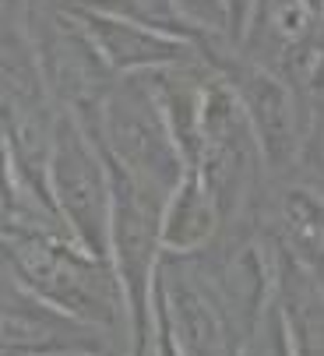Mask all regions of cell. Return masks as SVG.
<instances>
[{
    "label": "cell",
    "instance_id": "cell-1",
    "mask_svg": "<svg viewBox=\"0 0 324 356\" xmlns=\"http://www.w3.org/2000/svg\"><path fill=\"white\" fill-rule=\"evenodd\" d=\"M4 275L88 325L131 346V318L113 261L92 254L71 233L39 226H4Z\"/></svg>",
    "mask_w": 324,
    "mask_h": 356
},
{
    "label": "cell",
    "instance_id": "cell-2",
    "mask_svg": "<svg viewBox=\"0 0 324 356\" xmlns=\"http://www.w3.org/2000/svg\"><path fill=\"white\" fill-rule=\"evenodd\" d=\"M106 156V152H102ZM113 180V219H110V261L124 286L127 318H131V356H152L159 318H155V286L162 265V209L166 197L134 180L120 163L106 156Z\"/></svg>",
    "mask_w": 324,
    "mask_h": 356
},
{
    "label": "cell",
    "instance_id": "cell-3",
    "mask_svg": "<svg viewBox=\"0 0 324 356\" xmlns=\"http://www.w3.org/2000/svg\"><path fill=\"white\" fill-rule=\"evenodd\" d=\"M78 124L113 163L162 197H170L187 173V159L145 74L117 78L106 88L95 113Z\"/></svg>",
    "mask_w": 324,
    "mask_h": 356
},
{
    "label": "cell",
    "instance_id": "cell-4",
    "mask_svg": "<svg viewBox=\"0 0 324 356\" xmlns=\"http://www.w3.org/2000/svg\"><path fill=\"white\" fill-rule=\"evenodd\" d=\"M46 180L53 205L74 233V240L110 261V219H113L110 166H106V156L92 141V134L64 110L57 117V127H53Z\"/></svg>",
    "mask_w": 324,
    "mask_h": 356
},
{
    "label": "cell",
    "instance_id": "cell-5",
    "mask_svg": "<svg viewBox=\"0 0 324 356\" xmlns=\"http://www.w3.org/2000/svg\"><path fill=\"white\" fill-rule=\"evenodd\" d=\"M201 57L240 95V106H243L250 131L261 145L268 173L272 177L296 173L300 148H303V127H307V110L300 106L296 88L279 71L264 67L261 60H250L243 54L208 46V49H201Z\"/></svg>",
    "mask_w": 324,
    "mask_h": 356
},
{
    "label": "cell",
    "instance_id": "cell-6",
    "mask_svg": "<svg viewBox=\"0 0 324 356\" xmlns=\"http://www.w3.org/2000/svg\"><path fill=\"white\" fill-rule=\"evenodd\" d=\"M155 318L180 356H243L247 342L229 321L219 293L204 279L194 254H162L155 286Z\"/></svg>",
    "mask_w": 324,
    "mask_h": 356
},
{
    "label": "cell",
    "instance_id": "cell-7",
    "mask_svg": "<svg viewBox=\"0 0 324 356\" xmlns=\"http://www.w3.org/2000/svg\"><path fill=\"white\" fill-rule=\"evenodd\" d=\"M4 356H131V346L53 303L39 300L4 275Z\"/></svg>",
    "mask_w": 324,
    "mask_h": 356
},
{
    "label": "cell",
    "instance_id": "cell-8",
    "mask_svg": "<svg viewBox=\"0 0 324 356\" xmlns=\"http://www.w3.org/2000/svg\"><path fill=\"white\" fill-rule=\"evenodd\" d=\"M71 15L81 25V32L92 39V46L99 49L106 67L117 78L152 74V71L191 64V60L201 57L197 46L173 39V35H162V32L138 25L124 15H113V11H102V8H92V4H74Z\"/></svg>",
    "mask_w": 324,
    "mask_h": 356
},
{
    "label": "cell",
    "instance_id": "cell-9",
    "mask_svg": "<svg viewBox=\"0 0 324 356\" xmlns=\"http://www.w3.org/2000/svg\"><path fill=\"white\" fill-rule=\"evenodd\" d=\"M226 229V216L215 191L197 170H187L162 209V250L201 254Z\"/></svg>",
    "mask_w": 324,
    "mask_h": 356
},
{
    "label": "cell",
    "instance_id": "cell-10",
    "mask_svg": "<svg viewBox=\"0 0 324 356\" xmlns=\"http://www.w3.org/2000/svg\"><path fill=\"white\" fill-rule=\"evenodd\" d=\"M275 261H279L275 303L289 328L293 353L296 356H324V293H321V286L279 243H275Z\"/></svg>",
    "mask_w": 324,
    "mask_h": 356
},
{
    "label": "cell",
    "instance_id": "cell-11",
    "mask_svg": "<svg viewBox=\"0 0 324 356\" xmlns=\"http://www.w3.org/2000/svg\"><path fill=\"white\" fill-rule=\"evenodd\" d=\"M272 240L289 254L324 250V191L314 184H289L275 197Z\"/></svg>",
    "mask_w": 324,
    "mask_h": 356
},
{
    "label": "cell",
    "instance_id": "cell-12",
    "mask_svg": "<svg viewBox=\"0 0 324 356\" xmlns=\"http://www.w3.org/2000/svg\"><path fill=\"white\" fill-rule=\"evenodd\" d=\"M296 173L303 177V184H314L324 191V95H317L307 106V127H303Z\"/></svg>",
    "mask_w": 324,
    "mask_h": 356
},
{
    "label": "cell",
    "instance_id": "cell-13",
    "mask_svg": "<svg viewBox=\"0 0 324 356\" xmlns=\"http://www.w3.org/2000/svg\"><path fill=\"white\" fill-rule=\"evenodd\" d=\"M243 356H296L279 303H272V311L264 314V321H261V328H257V335L250 339V346H247Z\"/></svg>",
    "mask_w": 324,
    "mask_h": 356
},
{
    "label": "cell",
    "instance_id": "cell-14",
    "mask_svg": "<svg viewBox=\"0 0 324 356\" xmlns=\"http://www.w3.org/2000/svg\"><path fill=\"white\" fill-rule=\"evenodd\" d=\"M293 258H296V254H293ZM307 272H310V279L321 286V293H324V250H314V254H300V258H296Z\"/></svg>",
    "mask_w": 324,
    "mask_h": 356
},
{
    "label": "cell",
    "instance_id": "cell-15",
    "mask_svg": "<svg viewBox=\"0 0 324 356\" xmlns=\"http://www.w3.org/2000/svg\"><path fill=\"white\" fill-rule=\"evenodd\" d=\"M152 356H180V349H177V342H173V335L159 325V332H155V346H152Z\"/></svg>",
    "mask_w": 324,
    "mask_h": 356
},
{
    "label": "cell",
    "instance_id": "cell-16",
    "mask_svg": "<svg viewBox=\"0 0 324 356\" xmlns=\"http://www.w3.org/2000/svg\"><path fill=\"white\" fill-rule=\"evenodd\" d=\"M74 4H92V0H71V8H74Z\"/></svg>",
    "mask_w": 324,
    "mask_h": 356
}]
</instances>
